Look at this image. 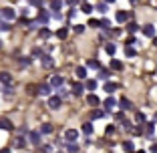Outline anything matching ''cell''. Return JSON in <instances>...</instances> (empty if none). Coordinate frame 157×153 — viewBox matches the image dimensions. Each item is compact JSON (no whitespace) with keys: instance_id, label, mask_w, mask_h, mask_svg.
I'll use <instances>...</instances> for the list:
<instances>
[{"instance_id":"1","label":"cell","mask_w":157,"mask_h":153,"mask_svg":"<svg viewBox=\"0 0 157 153\" xmlns=\"http://www.w3.org/2000/svg\"><path fill=\"white\" fill-rule=\"evenodd\" d=\"M131 16H133V14H131V12H127V10H117V12H115V20H117L119 24L129 22V18H131Z\"/></svg>"},{"instance_id":"2","label":"cell","mask_w":157,"mask_h":153,"mask_svg":"<svg viewBox=\"0 0 157 153\" xmlns=\"http://www.w3.org/2000/svg\"><path fill=\"white\" fill-rule=\"evenodd\" d=\"M0 16L4 20H14L16 18V12H14V8H10V6H4V8L0 10Z\"/></svg>"},{"instance_id":"3","label":"cell","mask_w":157,"mask_h":153,"mask_svg":"<svg viewBox=\"0 0 157 153\" xmlns=\"http://www.w3.org/2000/svg\"><path fill=\"white\" fill-rule=\"evenodd\" d=\"M60 105H63V99H60L59 95H51V97H48V109L55 111V109H60Z\"/></svg>"},{"instance_id":"4","label":"cell","mask_w":157,"mask_h":153,"mask_svg":"<svg viewBox=\"0 0 157 153\" xmlns=\"http://www.w3.org/2000/svg\"><path fill=\"white\" fill-rule=\"evenodd\" d=\"M36 91H38V95H42V97H51V95H52V87H51V85H46V83H40L36 87Z\"/></svg>"},{"instance_id":"5","label":"cell","mask_w":157,"mask_h":153,"mask_svg":"<svg viewBox=\"0 0 157 153\" xmlns=\"http://www.w3.org/2000/svg\"><path fill=\"white\" fill-rule=\"evenodd\" d=\"M65 139H67V143H75V141L78 139V131L77 129H67L65 131Z\"/></svg>"},{"instance_id":"6","label":"cell","mask_w":157,"mask_h":153,"mask_svg":"<svg viewBox=\"0 0 157 153\" xmlns=\"http://www.w3.org/2000/svg\"><path fill=\"white\" fill-rule=\"evenodd\" d=\"M40 131H30V133H28V141H30V143H33V145H36V147H38V145H40L42 143V141H40Z\"/></svg>"},{"instance_id":"7","label":"cell","mask_w":157,"mask_h":153,"mask_svg":"<svg viewBox=\"0 0 157 153\" xmlns=\"http://www.w3.org/2000/svg\"><path fill=\"white\" fill-rule=\"evenodd\" d=\"M119 107H121V111H133V103H131L127 97L119 99Z\"/></svg>"},{"instance_id":"8","label":"cell","mask_w":157,"mask_h":153,"mask_svg":"<svg viewBox=\"0 0 157 153\" xmlns=\"http://www.w3.org/2000/svg\"><path fill=\"white\" fill-rule=\"evenodd\" d=\"M119 105V103L115 101V97H111V95H109V97L105 99V101H103V107H105L107 111H113V109H115V107Z\"/></svg>"},{"instance_id":"9","label":"cell","mask_w":157,"mask_h":153,"mask_svg":"<svg viewBox=\"0 0 157 153\" xmlns=\"http://www.w3.org/2000/svg\"><path fill=\"white\" fill-rule=\"evenodd\" d=\"M141 30H143V34L147 38H155V26H153V24H145Z\"/></svg>"},{"instance_id":"10","label":"cell","mask_w":157,"mask_h":153,"mask_svg":"<svg viewBox=\"0 0 157 153\" xmlns=\"http://www.w3.org/2000/svg\"><path fill=\"white\" fill-rule=\"evenodd\" d=\"M63 83H65V79H63L60 75H55V77L51 79V83H48V85H51L52 89H59V87H63Z\"/></svg>"},{"instance_id":"11","label":"cell","mask_w":157,"mask_h":153,"mask_svg":"<svg viewBox=\"0 0 157 153\" xmlns=\"http://www.w3.org/2000/svg\"><path fill=\"white\" fill-rule=\"evenodd\" d=\"M40 60H42V67H44V69H51V67H55V59H52L51 55H44Z\"/></svg>"},{"instance_id":"12","label":"cell","mask_w":157,"mask_h":153,"mask_svg":"<svg viewBox=\"0 0 157 153\" xmlns=\"http://www.w3.org/2000/svg\"><path fill=\"white\" fill-rule=\"evenodd\" d=\"M75 75H77V79L87 81V67H77V69H75Z\"/></svg>"},{"instance_id":"13","label":"cell","mask_w":157,"mask_h":153,"mask_svg":"<svg viewBox=\"0 0 157 153\" xmlns=\"http://www.w3.org/2000/svg\"><path fill=\"white\" fill-rule=\"evenodd\" d=\"M103 89H105V93H109V95H111V93H115L117 89H119V85H117V83H111V81H107Z\"/></svg>"},{"instance_id":"14","label":"cell","mask_w":157,"mask_h":153,"mask_svg":"<svg viewBox=\"0 0 157 153\" xmlns=\"http://www.w3.org/2000/svg\"><path fill=\"white\" fill-rule=\"evenodd\" d=\"M0 129H4V131H12V129H14L12 121H10V119H0Z\"/></svg>"},{"instance_id":"15","label":"cell","mask_w":157,"mask_h":153,"mask_svg":"<svg viewBox=\"0 0 157 153\" xmlns=\"http://www.w3.org/2000/svg\"><path fill=\"white\" fill-rule=\"evenodd\" d=\"M83 93H85V85H81V83H73V95L81 97Z\"/></svg>"},{"instance_id":"16","label":"cell","mask_w":157,"mask_h":153,"mask_svg":"<svg viewBox=\"0 0 157 153\" xmlns=\"http://www.w3.org/2000/svg\"><path fill=\"white\" fill-rule=\"evenodd\" d=\"M87 103H89V105H91V107H99V105H101V99H99L97 97V95H89V97H87Z\"/></svg>"},{"instance_id":"17","label":"cell","mask_w":157,"mask_h":153,"mask_svg":"<svg viewBox=\"0 0 157 153\" xmlns=\"http://www.w3.org/2000/svg\"><path fill=\"white\" fill-rule=\"evenodd\" d=\"M48 18H51V14H48V12H46V10H38V22H40V24H44V22H48Z\"/></svg>"},{"instance_id":"18","label":"cell","mask_w":157,"mask_h":153,"mask_svg":"<svg viewBox=\"0 0 157 153\" xmlns=\"http://www.w3.org/2000/svg\"><path fill=\"white\" fill-rule=\"evenodd\" d=\"M97 85H99V83H97L95 79H87V81H85V89H87V91H91V93L97 89Z\"/></svg>"},{"instance_id":"19","label":"cell","mask_w":157,"mask_h":153,"mask_svg":"<svg viewBox=\"0 0 157 153\" xmlns=\"http://www.w3.org/2000/svg\"><path fill=\"white\" fill-rule=\"evenodd\" d=\"M0 83H2V85H10V83H12L10 73H4V71H2V73H0Z\"/></svg>"},{"instance_id":"20","label":"cell","mask_w":157,"mask_h":153,"mask_svg":"<svg viewBox=\"0 0 157 153\" xmlns=\"http://www.w3.org/2000/svg\"><path fill=\"white\" fill-rule=\"evenodd\" d=\"M125 28H127V33H129V34H135L141 26H139L137 22H127V26H125Z\"/></svg>"},{"instance_id":"21","label":"cell","mask_w":157,"mask_h":153,"mask_svg":"<svg viewBox=\"0 0 157 153\" xmlns=\"http://www.w3.org/2000/svg\"><path fill=\"white\" fill-rule=\"evenodd\" d=\"M135 121H137L139 125H145V123H147V117H145V113L137 111V113H135Z\"/></svg>"},{"instance_id":"22","label":"cell","mask_w":157,"mask_h":153,"mask_svg":"<svg viewBox=\"0 0 157 153\" xmlns=\"http://www.w3.org/2000/svg\"><path fill=\"white\" fill-rule=\"evenodd\" d=\"M63 8V0H51V10L52 12H59Z\"/></svg>"},{"instance_id":"23","label":"cell","mask_w":157,"mask_h":153,"mask_svg":"<svg viewBox=\"0 0 157 153\" xmlns=\"http://www.w3.org/2000/svg\"><path fill=\"white\" fill-rule=\"evenodd\" d=\"M105 52H107L109 56H113V55L117 52V47L113 44V42H107V44H105Z\"/></svg>"},{"instance_id":"24","label":"cell","mask_w":157,"mask_h":153,"mask_svg":"<svg viewBox=\"0 0 157 153\" xmlns=\"http://www.w3.org/2000/svg\"><path fill=\"white\" fill-rule=\"evenodd\" d=\"M109 77H111V73H109V69H99V79L101 81H109Z\"/></svg>"},{"instance_id":"25","label":"cell","mask_w":157,"mask_h":153,"mask_svg":"<svg viewBox=\"0 0 157 153\" xmlns=\"http://www.w3.org/2000/svg\"><path fill=\"white\" fill-rule=\"evenodd\" d=\"M85 67H87V69H101V65H99V60L97 59H91V60H87V65H85Z\"/></svg>"},{"instance_id":"26","label":"cell","mask_w":157,"mask_h":153,"mask_svg":"<svg viewBox=\"0 0 157 153\" xmlns=\"http://www.w3.org/2000/svg\"><path fill=\"white\" fill-rule=\"evenodd\" d=\"M65 151L67 153H78V145L77 143H67L65 145Z\"/></svg>"},{"instance_id":"27","label":"cell","mask_w":157,"mask_h":153,"mask_svg":"<svg viewBox=\"0 0 157 153\" xmlns=\"http://www.w3.org/2000/svg\"><path fill=\"white\" fill-rule=\"evenodd\" d=\"M40 133H42V135H51V133H52V125H51V123H42Z\"/></svg>"},{"instance_id":"28","label":"cell","mask_w":157,"mask_h":153,"mask_svg":"<svg viewBox=\"0 0 157 153\" xmlns=\"http://www.w3.org/2000/svg\"><path fill=\"white\" fill-rule=\"evenodd\" d=\"M123 149L127 153H135V145H133V141H123Z\"/></svg>"},{"instance_id":"29","label":"cell","mask_w":157,"mask_h":153,"mask_svg":"<svg viewBox=\"0 0 157 153\" xmlns=\"http://www.w3.org/2000/svg\"><path fill=\"white\" fill-rule=\"evenodd\" d=\"M101 28H103V33H109V30H111V20L101 18Z\"/></svg>"},{"instance_id":"30","label":"cell","mask_w":157,"mask_h":153,"mask_svg":"<svg viewBox=\"0 0 157 153\" xmlns=\"http://www.w3.org/2000/svg\"><path fill=\"white\" fill-rule=\"evenodd\" d=\"M2 95H4V97H12L14 95L12 87H10V85H2Z\"/></svg>"},{"instance_id":"31","label":"cell","mask_w":157,"mask_h":153,"mask_svg":"<svg viewBox=\"0 0 157 153\" xmlns=\"http://www.w3.org/2000/svg\"><path fill=\"white\" fill-rule=\"evenodd\" d=\"M153 131H155V123H145V135L147 137H151Z\"/></svg>"},{"instance_id":"32","label":"cell","mask_w":157,"mask_h":153,"mask_svg":"<svg viewBox=\"0 0 157 153\" xmlns=\"http://www.w3.org/2000/svg\"><path fill=\"white\" fill-rule=\"evenodd\" d=\"M111 69L113 71H123V63H121V60H117V59H113L111 60Z\"/></svg>"},{"instance_id":"33","label":"cell","mask_w":157,"mask_h":153,"mask_svg":"<svg viewBox=\"0 0 157 153\" xmlns=\"http://www.w3.org/2000/svg\"><path fill=\"white\" fill-rule=\"evenodd\" d=\"M81 12L91 14V12H93V4H89V2H83V4H81Z\"/></svg>"},{"instance_id":"34","label":"cell","mask_w":157,"mask_h":153,"mask_svg":"<svg viewBox=\"0 0 157 153\" xmlns=\"http://www.w3.org/2000/svg\"><path fill=\"white\" fill-rule=\"evenodd\" d=\"M30 63H33V59H30V56H20V59H18V65L20 67H28Z\"/></svg>"},{"instance_id":"35","label":"cell","mask_w":157,"mask_h":153,"mask_svg":"<svg viewBox=\"0 0 157 153\" xmlns=\"http://www.w3.org/2000/svg\"><path fill=\"white\" fill-rule=\"evenodd\" d=\"M14 145H16L18 149H22L24 145H26V139H24L22 135H18V137H16V141H14Z\"/></svg>"},{"instance_id":"36","label":"cell","mask_w":157,"mask_h":153,"mask_svg":"<svg viewBox=\"0 0 157 153\" xmlns=\"http://www.w3.org/2000/svg\"><path fill=\"white\" fill-rule=\"evenodd\" d=\"M81 131H83L85 135H91V133H93V125H91V123H83V127H81Z\"/></svg>"},{"instance_id":"37","label":"cell","mask_w":157,"mask_h":153,"mask_svg":"<svg viewBox=\"0 0 157 153\" xmlns=\"http://www.w3.org/2000/svg\"><path fill=\"white\" fill-rule=\"evenodd\" d=\"M91 117H93V119H103V117H105V111H101V109H95V111L91 113Z\"/></svg>"},{"instance_id":"38","label":"cell","mask_w":157,"mask_h":153,"mask_svg":"<svg viewBox=\"0 0 157 153\" xmlns=\"http://www.w3.org/2000/svg\"><path fill=\"white\" fill-rule=\"evenodd\" d=\"M67 34H69V28H60V30H56V36H59L60 40H65Z\"/></svg>"},{"instance_id":"39","label":"cell","mask_w":157,"mask_h":153,"mask_svg":"<svg viewBox=\"0 0 157 153\" xmlns=\"http://www.w3.org/2000/svg\"><path fill=\"white\" fill-rule=\"evenodd\" d=\"M0 30H2V33H8V30H12V26H10L8 20H6V22H4V20L0 22Z\"/></svg>"},{"instance_id":"40","label":"cell","mask_w":157,"mask_h":153,"mask_svg":"<svg viewBox=\"0 0 157 153\" xmlns=\"http://www.w3.org/2000/svg\"><path fill=\"white\" fill-rule=\"evenodd\" d=\"M135 55H137V51H135L133 47H125V56H129V59H131V56H135Z\"/></svg>"},{"instance_id":"41","label":"cell","mask_w":157,"mask_h":153,"mask_svg":"<svg viewBox=\"0 0 157 153\" xmlns=\"http://www.w3.org/2000/svg\"><path fill=\"white\" fill-rule=\"evenodd\" d=\"M42 56H44V55H42V48H33V59H42Z\"/></svg>"},{"instance_id":"42","label":"cell","mask_w":157,"mask_h":153,"mask_svg":"<svg viewBox=\"0 0 157 153\" xmlns=\"http://www.w3.org/2000/svg\"><path fill=\"white\" fill-rule=\"evenodd\" d=\"M107 8H109V6H107V2H99V4H97V10H99L101 14H105Z\"/></svg>"},{"instance_id":"43","label":"cell","mask_w":157,"mask_h":153,"mask_svg":"<svg viewBox=\"0 0 157 153\" xmlns=\"http://www.w3.org/2000/svg\"><path fill=\"white\" fill-rule=\"evenodd\" d=\"M73 30H75L77 34H83V33H85V24H75Z\"/></svg>"},{"instance_id":"44","label":"cell","mask_w":157,"mask_h":153,"mask_svg":"<svg viewBox=\"0 0 157 153\" xmlns=\"http://www.w3.org/2000/svg\"><path fill=\"white\" fill-rule=\"evenodd\" d=\"M89 26H93V28L101 26V20H97V18H91V20H89Z\"/></svg>"},{"instance_id":"45","label":"cell","mask_w":157,"mask_h":153,"mask_svg":"<svg viewBox=\"0 0 157 153\" xmlns=\"http://www.w3.org/2000/svg\"><path fill=\"white\" fill-rule=\"evenodd\" d=\"M38 34H40L42 38H48V36H51V30H48V28H40V33H38Z\"/></svg>"},{"instance_id":"46","label":"cell","mask_w":157,"mask_h":153,"mask_svg":"<svg viewBox=\"0 0 157 153\" xmlns=\"http://www.w3.org/2000/svg\"><path fill=\"white\" fill-rule=\"evenodd\" d=\"M28 4H33V6H38V8H40V6H42V0H28Z\"/></svg>"},{"instance_id":"47","label":"cell","mask_w":157,"mask_h":153,"mask_svg":"<svg viewBox=\"0 0 157 153\" xmlns=\"http://www.w3.org/2000/svg\"><path fill=\"white\" fill-rule=\"evenodd\" d=\"M115 119H117V121H121V123H123V121H125V115H123V111L115 113Z\"/></svg>"},{"instance_id":"48","label":"cell","mask_w":157,"mask_h":153,"mask_svg":"<svg viewBox=\"0 0 157 153\" xmlns=\"http://www.w3.org/2000/svg\"><path fill=\"white\" fill-rule=\"evenodd\" d=\"M107 34H111V36H119V34H121V30H119V28H113V30H109Z\"/></svg>"},{"instance_id":"49","label":"cell","mask_w":157,"mask_h":153,"mask_svg":"<svg viewBox=\"0 0 157 153\" xmlns=\"http://www.w3.org/2000/svg\"><path fill=\"white\" fill-rule=\"evenodd\" d=\"M133 44H137V40H135V38H133V36H131V38H129V40L125 42V47H133Z\"/></svg>"},{"instance_id":"50","label":"cell","mask_w":157,"mask_h":153,"mask_svg":"<svg viewBox=\"0 0 157 153\" xmlns=\"http://www.w3.org/2000/svg\"><path fill=\"white\" fill-rule=\"evenodd\" d=\"M107 135H113V133H115V127H113V125H107Z\"/></svg>"},{"instance_id":"51","label":"cell","mask_w":157,"mask_h":153,"mask_svg":"<svg viewBox=\"0 0 157 153\" xmlns=\"http://www.w3.org/2000/svg\"><path fill=\"white\" fill-rule=\"evenodd\" d=\"M59 93H60V95H59V97H60V99H65V97H69V93H67V91H65V89H60V91H59Z\"/></svg>"},{"instance_id":"52","label":"cell","mask_w":157,"mask_h":153,"mask_svg":"<svg viewBox=\"0 0 157 153\" xmlns=\"http://www.w3.org/2000/svg\"><path fill=\"white\" fill-rule=\"evenodd\" d=\"M75 14H77V10H75V8H71V10H69V18H73Z\"/></svg>"},{"instance_id":"53","label":"cell","mask_w":157,"mask_h":153,"mask_svg":"<svg viewBox=\"0 0 157 153\" xmlns=\"http://www.w3.org/2000/svg\"><path fill=\"white\" fill-rule=\"evenodd\" d=\"M77 2H78V0H67V4H69V6H75Z\"/></svg>"},{"instance_id":"54","label":"cell","mask_w":157,"mask_h":153,"mask_svg":"<svg viewBox=\"0 0 157 153\" xmlns=\"http://www.w3.org/2000/svg\"><path fill=\"white\" fill-rule=\"evenodd\" d=\"M151 153H157V143H153V145H151Z\"/></svg>"},{"instance_id":"55","label":"cell","mask_w":157,"mask_h":153,"mask_svg":"<svg viewBox=\"0 0 157 153\" xmlns=\"http://www.w3.org/2000/svg\"><path fill=\"white\" fill-rule=\"evenodd\" d=\"M0 153H10V149L8 147H2V149H0Z\"/></svg>"},{"instance_id":"56","label":"cell","mask_w":157,"mask_h":153,"mask_svg":"<svg viewBox=\"0 0 157 153\" xmlns=\"http://www.w3.org/2000/svg\"><path fill=\"white\" fill-rule=\"evenodd\" d=\"M153 123H157V113H155V115H153Z\"/></svg>"},{"instance_id":"57","label":"cell","mask_w":157,"mask_h":153,"mask_svg":"<svg viewBox=\"0 0 157 153\" xmlns=\"http://www.w3.org/2000/svg\"><path fill=\"white\" fill-rule=\"evenodd\" d=\"M105 2H107V4H113V2H115V0H105Z\"/></svg>"},{"instance_id":"58","label":"cell","mask_w":157,"mask_h":153,"mask_svg":"<svg viewBox=\"0 0 157 153\" xmlns=\"http://www.w3.org/2000/svg\"><path fill=\"white\" fill-rule=\"evenodd\" d=\"M129 2H131V4H137V2H139V0H129Z\"/></svg>"},{"instance_id":"59","label":"cell","mask_w":157,"mask_h":153,"mask_svg":"<svg viewBox=\"0 0 157 153\" xmlns=\"http://www.w3.org/2000/svg\"><path fill=\"white\" fill-rule=\"evenodd\" d=\"M153 44H155V47H157V36H155V38H153Z\"/></svg>"},{"instance_id":"60","label":"cell","mask_w":157,"mask_h":153,"mask_svg":"<svg viewBox=\"0 0 157 153\" xmlns=\"http://www.w3.org/2000/svg\"><path fill=\"white\" fill-rule=\"evenodd\" d=\"M135 153H145V151H143V149H141V151H135Z\"/></svg>"},{"instance_id":"61","label":"cell","mask_w":157,"mask_h":153,"mask_svg":"<svg viewBox=\"0 0 157 153\" xmlns=\"http://www.w3.org/2000/svg\"><path fill=\"white\" fill-rule=\"evenodd\" d=\"M59 153H65V151H59Z\"/></svg>"},{"instance_id":"62","label":"cell","mask_w":157,"mask_h":153,"mask_svg":"<svg viewBox=\"0 0 157 153\" xmlns=\"http://www.w3.org/2000/svg\"><path fill=\"white\" fill-rule=\"evenodd\" d=\"M83 2H87V0H83Z\"/></svg>"}]
</instances>
